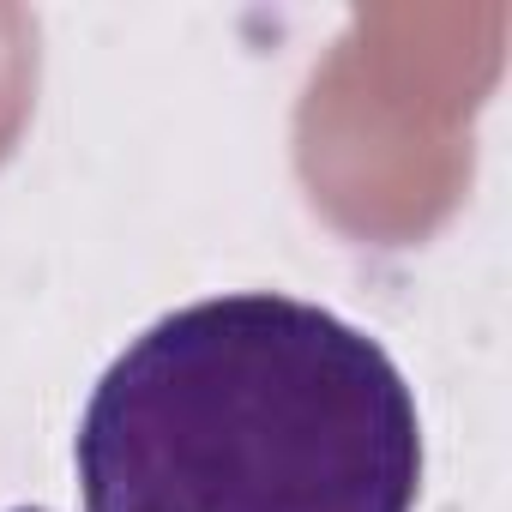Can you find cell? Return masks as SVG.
I'll return each instance as SVG.
<instances>
[{
    "instance_id": "6da1fadb",
    "label": "cell",
    "mask_w": 512,
    "mask_h": 512,
    "mask_svg": "<svg viewBox=\"0 0 512 512\" xmlns=\"http://www.w3.org/2000/svg\"><path fill=\"white\" fill-rule=\"evenodd\" d=\"M73 458L85 512H410L422 416L362 326L253 290L139 332Z\"/></svg>"
}]
</instances>
